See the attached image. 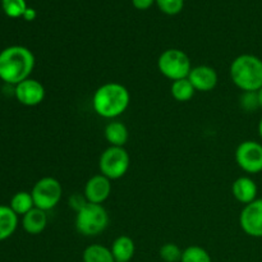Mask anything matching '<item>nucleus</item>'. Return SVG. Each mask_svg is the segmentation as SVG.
Masks as SVG:
<instances>
[{
  "mask_svg": "<svg viewBox=\"0 0 262 262\" xmlns=\"http://www.w3.org/2000/svg\"><path fill=\"white\" fill-rule=\"evenodd\" d=\"M130 102L129 91L118 82H107L97 87L92 95V109L99 117L115 119L128 109Z\"/></svg>",
  "mask_w": 262,
  "mask_h": 262,
  "instance_id": "nucleus-2",
  "label": "nucleus"
},
{
  "mask_svg": "<svg viewBox=\"0 0 262 262\" xmlns=\"http://www.w3.org/2000/svg\"><path fill=\"white\" fill-rule=\"evenodd\" d=\"M181 262H212L211 256L200 246H189L183 251Z\"/></svg>",
  "mask_w": 262,
  "mask_h": 262,
  "instance_id": "nucleus-21",
  "label": "nucleus"
},
{
  "mask_svg": "<svg viewBox=\"0 0 262 262\" xmlns=\"http://www.w3.org/2000/svg\"><path fill=\"white\" fill-rule=\"evenodd\" d=\"M115 262H129L135 256V242L128 235H119L115 238L110 248Z\"/></svg>",
  "mask_w": 262,
  "mask_h": 262,
  "instance_id": "nucleus-15",
  "label": "nucleus"
},
{
  "mask_svg": "<svg viewBox=\"0 0 262 262\" xmlns=\"http://www.w3.org/2000/svg\"><path fill=\"white\" fill-rule=\"evenodd\" d=\"M104 135L105 140L109 142V145L117 146V147H124V145L128 141V137H129L128 128L122 122H110L105 127Z\"/></svg>",
  "mask_w": 262,
  "mask_h": 262,
  "instance_id": "nucleus-16",
  "label": "nucleus"
},
{
  "mask_svg": "<svg viewBox=\"0 0 262 262\" xmlns=\"http://www.w3.org/2000/svg\"><path fill=\"white\" fill-rule=\"evenodd\" d=\"M46 225H48V215H46V211H43V210L33 207L31 211L23 215L22 227L28 234H40V233L45 230Z\"/></svg>",
  "mask_w": 262,
  "mask_h": 262,
  "instance_id": "nucleus-14",
  "label": "nucleus"
},
{
  "mask_svg": "<svg viewBox=\"0 0 262 262\" xmlns=\"http://www.w3.org/2000/svg\"><path fill=\"white\" fill-rule=\"evenodd\" d=\"M18 227V215L9 206L0 205V242L14 234Z\"/></svg>",
  "mask_w": 262,
  "mask_h": 262,
  "instance_id": "nucleus-17",
  "label": "nucleus"
},
{
  "mask_svg": "<svg viewBox=\"0 0 262 262\" xmlns=\"http://www.w3.org/2000/svg\"><path fill=\"white\" fill-rule=\"evenodd\" d=\"M161 260L165 262H181L183 251L176 243H165L159 251Z\"/></svg>",
  "mask_w": 262,
  "mask_h": 262,
  "instance_id": "nucleus-23",
  "label": "nucleus"
},
{
  "mask_svg": "<svg viewBox=\"0 0 262 262\" xmlns=\"http://www.w3.org/2000/svg\"><path fill=\"white\" fill-rule=\"evenodd\" d=\"M258 135H260V138L262 140V118L258 122Z\"/></svg>",
  "mask_w": 262,
  "mask_h": 262,
  "instance_id": "nucleus-30",
  "label": "nucleus"
},
{
  "mask_svg": "<svg viewBox=\"0 0 262 262\" xmlns=\"http://www.w3.org/2000/svg\"><path fill=\"white\" fill-rule=\"evenodd\" d=\"M235 161L246 173H260L262 171V143L251 140L241 142L235 150Z\"/></svg>",
  "mask_w": 262,
  "mask_h": 262,
  "instance_id": "nucleus-8",
  "label": "nucleus"
},
{
  "mask_svg": "<svg viewBox=\"0 0 262 262\" xmlns=\"http://www.w3.org/2000/svg\"><path fill=\"white\" fill-rule=\"evenodd\" d=\"M31 194H32L33 202H35V207L43 210V211H49L58 206V204L60 202L61 196H63V188H61L60 182L56 178L43 177L40 181L36 182Z\"/></svg>",
  "mask_w": 262,
  "mask_h": 262,
  "instance_id": "nucleus-7",
  "label": "nucleus"
},
{
  "mask_svg": "<svg viewBox=\"0 0 262 262\" xmlns=\"http://www.w3.org/2000/svg\"><path fill=\"white\" fill-rule=\"evenodd\" d=\"M14 95L19 104L25 106H36L45 99V87L36 79L27 78L15 86Z\"/></svg>",
  "mask_w": 262,
  "mask_h": 262,
  "instance_id": "nucleus-10",
  "label": "nucleus"
},
{
  "mask_svg": "<svg viewBox=\"0 0 262 262\" xmlns=\"http://www.w3.org/2000/svg\"><path fill=\"white\" fill-rule=\"evenodd\" d=\"M170 92L171 96H173L177 101L186 102L189 101V100L193 97L196 90L192 86V83L189 82L188 78H183L178 79V81H174L173 83H171Z\"/></svg>",
  "mask_w": 262,
  "mask_h": 262,
  "instance_id": "nucleus-20",
  "label": "nucleus"
},
{
  "mask_svg": "<svg viewBox=\"0 0 262 262\" xmlns=\"http://www.w3.org/2000/svg\"><path fill=\"white\" fill-rule=\"evenodd\" d=\"M23 18H25L26 20H33L36 18V12L35 9H32V8H27V10L25 12V14H23Z\"/></svg>",
  "mask_w": 262,
  "mask_h": 262,
  "instance_id": "nucleus-28",
  "label": "nucleus"
},
{
  "mask_svg": "<svg viewBox=\"0 0 262 262\" xmlns=\"http://www.w3.org/2000/svg\"><path fill=\"white\" fill-rule=\"evenodd\" d=\"M112 193V181L101 173L91 177L84 186L83 194L91 204L102 205Z\"/></svg>",
  "mask_w": 262,
  "mask_h": 262,
  "instance_id": "nucleus-11",
  "label": "nucleus"
},
{
  "mask_svg": "<svg viewBox=\"0 0 262 262\" xmlns=\"http://www.w3.org/2000/svg\"><path fill=\"white\" fill-rule=\"evenodd\" d=\"M158 68L164 77L171 81L188 78L192 66L188 55L179 49H168L158 59Z\"/></svg>",
  "mask_w": 262,
  "mask_h": 262,
  "instance_id": "nucleus-5",
  "label": "nucleus"
},
{
  "mask_svg": "<svg viewBox=\"0 0 262 262\" xmlns=\"http://www.w3.org/2000/svg\"><path fill=\"white\" fill-rule=\"evenodd\" d=\"M33 68L35 55L25 46H9L0 53V78L5 83L17 86L30 78Z\"/></svg>",
  "mask_w": 262,
  "mask_h": 262,
  "instance_id": "nucleus-1",
  "label": "nucleus"
},
{
  "mask_svg": "<svg viewBox=\"0 0 262 262\" xmlns=\"http://www.w3.org/2000/svg\"><path fill=\"white\" fill-rule=\"evenodd\" d=\"M257 184L250 177H239L232 186V193L238 202L248 205L257 199Z\"/></svg>",
  "mask_w": 262,
  "mask_h": 262,
  "instance_id": "nucleus-13",
  "label": "nucleus"
},
{
  "mask_svg": "<svg viewBox=\"0 0 262 262\" xmlns=\"http://www.w3.org/2000/svg\"><path fill=\"white\" fill-rule=\"evenodd\" d=\"M159 9L168 15H176L182 12L184 7V0H155Z\"/></svg>",
  "mask_w": 262,
  "mask_h": 262,
  "instance_id": "nucleus-24",
  "label": "nucleus"
},
{
  "mask_svg": "<svg viewBox=\"0 0 262 262\" xmlns=\"http://www.w3.org/2000/svg\"><path fill=\"white\" fill-rule=\"evenodd\" d=\"M2 7L5 14L10 18L23 17L28 8L26 0H2Z\"/></svg>",
  "mask_w": 262,
  "mask_h": 262,
  "instance_id": "nucleus-22",
  "label": "nucleus"
},
{
  "mask_svg": "<svg viewBox=\"0 0 262 262\" xmlns=\"http://www.w3.org/2000/svg\"><path fill=\"white\" fill-rule=\"evenodd\" d=\"M87 204H89V201H87V199L84 197V194L73 193L69 197V206H71L76 212H78L79 210L83 209Z\"/></svg>",
  "mask_w": 262,
  "mask_h": 262,
  "instance_id": "nucleus-26",
  "label": "nucleus"
},
{
  "mask_svg": "<svg viewBox=\"0 0 262 262\" xmlns=\"http://www.w3.org/2000/svg\"><path fill=\"white\" fill-rule=\"evenodd\" d=\"M188 79L196 91L209 92L216 87L219 77L216 71L209 66H199L191 69Z\"/></svg>",
  "mask_w": 262,
  "mask_h": 262,
  "instance_id": "nucleus-12",
  "label": "nucleus"
},
{
  "mask_svg": "<svg viewBox=\"0 0 262 262\" xmlns=\"http://www.w3.org/2000/svg\"><path fill=\"white\" fill-rule=\"evenodd\" d=\"M230 78L243 92H257L262 87V59L242 54L230 64Z\"/></svg>",
  "mask_w": 262,
  "mask_h": 262,
  "instance_id": "nucleus-3",
  "label": "nucleus"
},
{
  "mask_svg": "<svg viewBox=\"0 0 262 262\" xmlns=\"http://www.w3.org/2000/svg\"><path fill=\"white\" fill-rule=\"evenodd\" d=\"M129 154L124 147L109 146L100 156L99 168L102 176L110 181H115L125 176L129 169Z\"/></svg>",
  "mask_w": 262,
  "mask_h": 262,
  "instance_id": "nucleus-6",
  "label": "nucleus"
},
{
  "mask_svg": "<svg viewBox=\"0 0 262 262\" xmlns=\"http://www.w3.org/2000/svg\"><path fill=\"white\" fill-rule=\"evenodd\" d=\"M257 97H258V104H260V109H262V87L257 91Z\"/></svg>",
  "mask_w": 262,
  "mask_h": 262,
  "instance_id": "nucleus-29",
  "label": "nucleus"
},
{
  "mask_svg": "<svg viewBox=\"0 0 262 262\" xmlns=\"http://www.w3.org/2000/svg\"><path fill=\"white\" fill-rule=\"evenodd\" d=\"M109 225V214L102 205L89 204L76 215V229L84 237H95Z\"/></svg>",
  "mask_w": 262,
  "mask_h": 262,
  "instance_id": "nucleus-4",
  "label": "nucleus"
},
{
  "mask_svg": "<svg viewBox=\"0 0 262 262\" xmlns=\"http://www.w3.org/2000/svg\"><path fill=\"white\" fill-rule=\"evenodd\" d=\"M9 207L18 215V216H19V215L23 216V215L27 214L28 211H31V210L35 207V202H33L31 192H17V193L12 197V200H10Z\"/></svg>",
  "mask_w": 262,
  "mask_h": 262,
  "instance_id": "nucleus-19",
  "label": "nucleus"
},
{
  "mask_svg": "<svg viewBox=\"0 0 262 262\" xmlns=\"http://www.w3.org/2000/svg\"><path fill=\"white\" fill-rule=\"evenodd\" d=\"M239 105L247 113H253L255 110H257L258 107H260L257 92H243V94L241 95Z\"/></svg>",
  "mask_w": 262,
  "mask_h": 262,
  "instance_id": "nucleus-25",
  "label": "nucleus"
},
{
  "mask_svg": "<svg viewBox=\"0 0 262 262\" xmlns=\"http://www.w3.org/2000/svg\"><path fill=\"white\" fill-rule=\"evenodd\" d=\"M154 3H155V0H132L133 7L138 10H147Z\"/></svg>",
  "mask_w": 262,
  "mask_h": 262,
  "instance_id": "nucleus-27",
  "label": "nucleus"
},
{
  "mask_svg": "<svg viewBox=\"0 0 262 262\" xmlns=\"http://www.w3.org/2000/svg\"><path fill=\"white\" fill-rule=\"evenodd\" d=\"M82 258L83 262H115L110 248L102 245H91L86 247Z\"/></svg>",
  "mask_w": 262,
  "mask_h": 262,
  "instance_id": "nucleus-18",
  "label": "nucleus"
},
{
  "mask_svg": "<svg viewBox=\"0 0 262 262\" xmlns=\"http://www.w3.org/2000/svg\"><path fill=\"white\" fill-rule=\"evenodd\" d=\"M239 225L250 237L262 238V199L245 205L239 215Z\"/></svg>",
  "mask_w": 262,
  "mask_h": 262,
  "instance_id": "nucleus-9",
  "label": "nucleus"
}]
</instances>
